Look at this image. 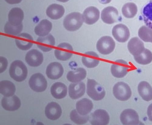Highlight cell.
Wrapping results in <instances>:
<instances>
[{
    "mask_svg": "<svg viewBox=\"0 0 152 125\" xmlns=\"http://www.w3.org/2000/svg\"><path fill=\"white\" fill-rule=\"evenodd\" d=\"M54 52L55 56L58 59L66 61L70 59L72 56L73 49L69 44L63 42L57 46Z\"/></svg>",
    "mask_w": 152,
    "mask_h": 125,
    "instance_id": "ba28073f",
    "label": "cell"
},
{
    "mask_svg": "<svg viewBox=\"0 0 152 125\" xmlns=\"http://www.w3.org/2000/svg\"><path fill=\"white\" fill-rule=\"evenodd\" d=\"M70 117L71 120L77 124H83L90 120V117L88 115H82L80 114L77 110H74L71 112Z\"/></svg>",
    "mask_w": 152,
    "mask_h": 125,
    "instance_id": "e575fe53",
    "label": "cell"
},
{
    "mask_svg": "<svg viewBox=\"0 0 152 125\" xmlns=\"http://www.w3.org/2000/svg\"><path fill=\"white\" fill-rule=\"evenodd\" d=\"M86 87V85L83 82L71 84L69 87V96L74 99L81 97L85 92Z\"/></svg>",
    "mask_w": 152,
    "mask_h": 125,
    "instance_id": "44dd1931",
    "label": "cell"
},
{
    "mask_svg": "<svg viewBox=\"0 0 152 125\" xmlns=\"http://www.w3.org/2000/svg\"><path fill=\"white\" fill-rule=\"evenodd\" d=\"M120 120L124 125H137L140 123L137 112L132 109L124 110L121 115Z\"/></svg>",
    "mask_w": 152,
    "mask_h": 125,
    "instance_id": "4fadbf2b",
    "label": "cell"
},
{
    "mask_svg": "<svg viewBox=\"0 0 152 125\" xmlns=\"http://www.w3.org/2000/svg\"><path fill=\"white\" fill-rule=\"evenodd\" d=\"M22 23L18 26H15L7 22L4 27V31L5 33L17 36L22 31L23 29Z\"/></svg>",
    "mask_w": 152,
    "mask_h": 125,
    "instance_id": "d590c367",
    "label": "cell"
},
{
    "mask_svg": "<svg viewBox=\"0 0 152 125\" xmlns=\"http://www.w3.org/2000/svg\"><path fill=\"white\" fill-rule=\"evenodd\" d=\"M138 35L142 41L152 43V29L146 26H142L139 29Z\"/></svg>",
    "mask_w": 152,
    "mask_h": 125,
    "instance_id": "836d02e7",
    "label": "cell"
},
{
    "mask_svg": "<svg viewBox=\"0 0 152 125\" xmlns=\"http://www.w3.org/2000/svg\"><path fill=\"white\" fill-rule=\"evenodd\" d=\"M53 28L51 22L48 20H42L34 29L35 34L40 37H44L49 34Z\"/></svg>",
    "mask_w": 152,
    "mask_h": 125,
    "instance_id": "484cf974",
    "label": "cell"
},
{
    "mask_svg": "<svg viewBox=\"0 0 152 125\" xmlns=\"http://www.w3.org/2000/svg\"><path fill=\"white\" fill-rule=\"evenodd\" d=\"M62 110L60 105L55 102L49 103L46 106L45 113L46 116L52 120L59 119L61 115Z\"/></svg>",
    "mask_w": 152,
    "mask_h": 125,
    "instance_id": "d6986e66",
    "label": "cell"
},
{
    "mask_svg": "<svg viewBox=\"0 0 152 125\" xmlns=\"http://www.w3.org/2000/svg\"><path fill=\"white\" fill-rule=\"evenodd\" d=\"M5 1L9 4H15L20 3L22 0H5Z\"/></svg>",
    "mask_w": 152,
    "mask_h": 125,
    "instance_id": "f35d334b",
    "label": "cell"
},
{
    "mask_svg": "<svg viewBox=\"0 0 152 125\" xmlns=\"http://www.w3.org/2000/svg\"><path fill=\"white\" fill-rule=\"evenodd\" d=\"M91 123L94 125H106L108 124L110 117L107 112L103 109L96 110L90 117Z\"/></svg>",
    "mask_w": 152,
    "mask_h": 125,
    "instance_id": "30bf717a",
    "label": "cell"
},
{
    "mask_svg": "<svg viewBox=\"0 0 152 125\" xmlns=\"http://www.w3.org/2000/svg\"><path fill=\"white\" fill-rule=\"evenodd\" d=\"M134 58L139 64L147 65L152 61V53L149 50L145 48L142 53L138 56H134Z\"/></svg>",
    "mask_w": 152,
    "mask_h": 125,
    "instance_id": "d6a6232c",
    "label": "cell"
},
{
    "mask_svg": "<svg viewBox=\"0 0 152 125\" xmlns=\"http://www.w3.org/2000/svg\"><path fill=\"white\" fill-rule=\"evenodd\" d=\"M86 92L88 96L95 101L102 99L106 94L104 87L95 80L91 79L87 80Z\"/></svg>",
    "mask_w": 152,
    "mask_h": 125,
    "instance_id": "3957f363",
    "label": "cell"
},
{
    "mask_svg": "<svg viewBox=\"0 0 152 125\" xmlns=\"http://www.w3.org/2000/svg\"><path fill=\"white\" fill-rule=\"evenodd\" d=\"M64 69L58 62H55L50 64L47 67L46 74L48 77L52 80L60 78L64 73Z\"/></svg>",
    "mask_w": 152,
    "mask_h": 125,
    "instance_id": "e0dca14e",
    "label": "cell"
},
{
    "mask_svg": "<svg viewBox=\"0 0 152 125\" xmlns=\"http://www.w3.org/2000/svg\"><path fill=\"white\" fill-rule=\"evenodd\" d=\"M14 84L10 81L3 80L0 83V92L6 97L13 96L16 91Z\"/></svg>",
    "mask_w": 152,
    "mask_h": 125,
    "instance_id": "4dcf8cb0",
    "label": "cell"
},
{
    "mask_svg": "<svg viewBox=\"0 0 152 125\" xmlns=\"http://www.w3.org/2000/svg\"><path fill=\"white\" fill-rule=\"evenodd\" d=\"M112 34L114 38L121 43H124L128 41L130 36L128 27L122 23L117 24L113 27Z\"/></svg>",
    "mask_w": 152,
    "mask_h": 125,
    "instance_id": "52a82bcc",
    "label": "cell"
},
{
    "mask_svg": "<svg viewBox=\"0 0 152 125\" xmlns=\"http://www.w3.org/2000/svg\"><path fill=\"white\" fill-rule=\"evenodd\" d=\"M130 68V67L127 62L122 59H119L112 64L111 71L113 76L120 78L126 75Z\"/></svg>",
    "mask_w": 152,
    "mask_h": 125,
    "instance_id": "9c48e42d",
    "label": "cell"
},
{
    "mask_svg": "<svg viewBox=\"0 0 152 125\" xmlns=\"http://www.w3.org/2000/svg\"><path fill=\"white\" fill-rule=\"evenodd\" d=\"M8 61L7 59L3 57H1V73L4 71L7 68L8 65Z\"/></svg>",
    "mask_w": 152,
    "mask_h": 125,
    "instance_id": "8d00e7d4",
    "label": "cell"
},
{
    "mask_svg": "<svg viewBox=\"0 0 152 125\" xmlns=\"http://www.w3.org/2000/svg\"><path fill=\"white\" fill-rule=\"evenodd\" d=\"M112 0H98L99 1L101 4H105L109 3Z\"/></svg>",
    "mask_w": 152,
    "mask_h": 125,
    "instance_id": "ab89813d",
    "label": "cell"
},
{
    "mask_svg": "<svg viewBox=\"0 0 152 125\" xmlns=\"http://www.w3.org/2000/svg\"><path fill=\"white\" fill-rule=\"evenodd\" d=\"M82 60L83 64L89 68L96 67L99 64L100 61L99 56L93 51L85 53L82 57Z\"/></svg>",
    "mask_w": 152,
    "mask_h": 125,
    "instance_id": "603a6c76",
    "label": "cell"
},
{
    "mask_svg": "<svg viewBox=\"0 0 152 125\" xmlns=\"http://www.w3.org/2000/svg\"><path fill=\"white\" fill-rule=\"evenodd\" d=\"M56 1L62 3H66L69 1V0H56Z\"/></svg>",
    "mask_w": 152,
    "mask_h": 125,
    "instance_id": "60d3db41",
    "label": "cell"
},
{
    "mask_svg": "<svg viewBox=\"0 0 152 125\" xmlns=\"http://www.w3.org/2000/svg\"><path fill=\"white\" fill-rule=\"evenodd\" d=\"M147 115L149 120L152 121V104L150 105L148 107Z\"/></svg>",
    "mask_w": 152,
    "mask_h": 125,
    "instance_id": "74e56055",
    "label": "cell"
},
{
    "mask_svg": "<svg viewBox=\"0 0 152 125\" xmlns=\"http://www.w3.org/2000/svg\"><path fill=\"white\" fill-rule=\"evenodd\" d=\"M76 109L81 115H88L92 111L93 104L91 100L86 98H83L77 102L76 105Z\"/></svg>",
    "mask_w": 152,
    "mask_h": 125,
    "instance_id": "d4e9b609",
    "label": "cell"
},
{
    "mask_svg": "<svg viewBox=\"0 0 152 125\" xmlns=\"http://www.w3.org/2000/svg\"><path fill=\"white\" fill-rule=\"evenodd\" d=\"M23 11L20 8L15 7L10 11L8 14V22L15 26H19L22 23L24 18Z\"/></svg>",
    "mask_w": 152,
    "mask_h": 125,
    "instance_id": "7402d4cb",
    "label": "cell"
},
{
    "mask_svg": "<svg viewBox=\"0 0 152 125\" xmlns=\"http://www.w3.org/2000/svg\"><path fill=\"white\" fill-rule=\"evenodd\" d=\"M65 10L63 7L57 4L49 6L47 9L46 13L50 19L56 20L61 18L64 15Z\"/></svg>",
    "mask_w": 152,
    "mask_h": 125,
    "instance_id": "cb8c5ba5",
    "label": "cell"
},
{
    "mask_svg": "<svg viewBox=\"0 0 152 125\" xmlns=\"http://www.w3.org/2000/svg\"><path fill=\"white\" fill-rule=\"evenodd\" d=\"M142 14L146 26L152 29V0H150L143 8Z\"/></svg>",
    "mask_w": 152,
    "mask_h": 125,
    "instance_id": "f546056e",
    "label": "cell"
},
{
    "mask_svg": "<svg viewBox=\"0 0 152 125\" xmlns=\"http://www.w3.org/2000/svg\"><path fill=\"white\" fill-rule=\"evenodd\" d=\"M50 92L53 96L57 99L64 98L67 95L66 86L61 82H56L50 88Z\"/></svg>",
    "mask_w": 152,
    "mask_h": 125,
    "instance_id": "4316f807",
    "label": "cell"
},
{
    "mask_svg": "<svg viewBox=\"0 0 152 125\" xmlns=\"http://www.w3.org/2000/svg\"><path fill=\"white\" fill-rule=\"evenodd\" d=\"M139 95L144 100L149 102L152 99V88L148 82L143 81L140 82L138 86Z\"/></svg>",
    "mask_w": 152,
    "mask_h": 125,
    "instance_id": "83f0119b",
    "label": "cell"
},
{
    "mask_svg": "<svg viewBox=\"0 0 152 125\" xmlns=\"http://www.w3.org/2000/svg\"><path fill=\"white\" fill-rule=\"evenodd\" d=\"M84 20L83 15L80 12H73L66 16L63 20V26L68 31H75L82 26Z\"/></svg>",
    "mask_w": 152,
    "mask_h": 125,
    "instance_id": "7a4b0ae2",
    "label": "cell"
},
{
    "mask_svg": "<svg viewBox=\"0 0 152 125\" xmlns=\"http://www.w3.org/2000/svg\"><path fill=\"white\" fill-rule=\"evenodd\" d=\"M37 42L38 48L45 52L51 51L56 43L54 37L50 34L44 37H39L37 40Z\"/></svg>",
    "mask_w": 152,
    "mask_h": 125,
    "instance_id": "7c38bea8",
    "label": "cell"
},
{
    "mask_svg": "<svg viewBox=\"0 0 152 125\" xmlns=\"http://www.w3.org/2000/svg\"><path fill=\"white\" fill-rule=\"evenodd\" d=\"M86 71L84 69L79 68L69 72L67 75V78L69 81L77 83L84 80L86 77Z\"/></svg>",
    "mask_w": 152,
    "mask_h": 125,
    "instance_id": "f1b7e54d",
    "label": "cell"
},
{
    "mask_svg": "<svg viewBox=\"0 0 152 125\" xmlns=\"http://www.w3.org/2000/svg\"><path fill=\"white\" fill-rule=\"evenodd\" d=\"M115 41L109 36L101 37L96 44L97 51L101 54L107 55L112 53L115 47Z\"/></svg>",
    "mask_w": 152,
    "mask_h": 125,
    "instance_id": "277c9868",
    "label": "cell"
},
{
    "mask_svg": "<svg viewBox=\"0 0 152 125\" xmlns=\"http://www.w3.org/2000/svg\"><path fill=\"white\" fill-rule=\"evenodd\" d=\"M1 105L3 108L9 111L18 110L21 106L20 100L16 95L4 97L2 99Z\"/></svg>",
    "mask_w": 152,
    "mask_h": 125,
    "instance_id": "ffe728a7",
    "label": "cell"
},
{
    "mask_svg": "<svg viewBox=\"0 0 152 125\" xmlns=\"http://www.w3.org/2000/svg\"><path fill=\"white\" fill-rule=\"evenodd\" d=\"M28 73L27 68L21 61L17 60L11 64L9 69L10 77L15 80L21 82L25 80Z\"/></svg>",
    "mask_w": 152,
    "mask_h": 125,
    "instance_id": "6da1fadb",
    "label": "cell"
},
{
    "mask_svg": "<svg viewBox=\"0 0 152 125\" xmlns=\"http://www.w3.org/2000/svg\"><path fill=\"white\" fill-rule=\"evenodd\" d=\"M29 84L31 88L37 92H42L46 89L47 82L45 77L40 73L34 74L30 78Z\"/></svg>",
    "mask_w": 152,
    "mask_h": 125,
    "instance_id": "8992f818",
    "label": "cell"
},
{
    "mask_svg": "<svg viewBox=\"0 0 152 125\" xmlns=\"http://www.w3.org/2000/svg\"><path fill=\"white\" fill-rule=\"evenodd\" d=\"M138 11L137 6L134 3L129 2L125 4L122 9V13L125 18L131 19L136 15Z\"/></svg>",
    "mask_w": 152,
    "mask_h": 125,
    "instance_id": "1f68e13d",
    "label": "cell"
},
{
    "mask_svg": "<svg viewBox=\"0 0 152 125\" xmlns=\"http://www.w3.org/2000/svg\"><path fill=\"white\" fill-rule=\"evenodd\" d=\"M33 41L31 36L27 33L19 34L17 36L15 39L17 47L23 51H26L30 49L33 45Z\"/></svg>",
    "mask_w": 152,
    "mask_h": 125,
    "instance_id": "5bb4252c",
    "label": "cell"
},
{
    "mask_svg": "<svg viewBox=\"0 0 152 125\" xmlns=\"http://www.w3.org/2000/svg\"><path fill=\"white\" fill-rule=\"evenodd\" d=\"M128 48L129 52L134 56L141 54L145 48L143 42L137 37H133L129 40Z\"/></svg>",
    "mask_w": 152,
    "mask_h": 125,
    "instance_id": "ac0fdd59",
    "label": "cell"
},
{
    "mask_svg": "<svg viewBox=\"0 0 152 125\" xmlns=\"http://www.w3.org/2000/svg\"><path fill=\"white\" fill-rule=\"evenodd\" d=\"M84 22L88 25L95 23L99 19L100 12L96 7L91 6L86 8L82 15Z\"/></svg>",
    "mask_w": 152,
    "mask_h": 125,
    "instance_id": "2e32d148",
    "label": "cell"
},
{
    "mask_svg": "<svg viewBox=\"0 0 152 125\" xmlns=\"http://www.w3.org/2000/svg\"><path fill=\"white\" fill-rule=\"evenodd\" d=\"M119 18L118 11L114 7H106L101 12V18L106 23L110 24L115 23L118 21Z\"/></svg>",
    "mask_w": 152,
    "mask_h": 125,
    "instance_id": "8fae6325",
    "label": "cell"
},
{
    "mask_svg": "<svg viewBox=\"0 0 152 125\" xmlns=\"http://www.w3.org/2000/svg\"><path fill=\"white\" fill-rule=\"evenodd\" d=\"M25 60L30 66L34 67L40 66L43 61V54L38 50L33 49L26 54Z\"/></svg>",
    "mask_w": 152,
    "mask_h": 125,
    "instance_id": "9a60e30c",
    "label": "cell"
},
{
    "mask_svg": "<svg viewBox=\"0 0 152 125\" xmlns=\"http://www.w3.org/2000/svg\"><path fill=\"white\" fill-rule=\"evenodd\" d=\"M114 96L119 100H128L131 97L132 91L129 86L123 82H119L114 86L113 88Z\"/></svg>",
    "mask_w": 152,
    "mask_h": 125,
    "instance_id": "5b68a950",
    "label": "cell"
}]
</instances>
